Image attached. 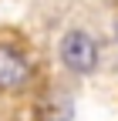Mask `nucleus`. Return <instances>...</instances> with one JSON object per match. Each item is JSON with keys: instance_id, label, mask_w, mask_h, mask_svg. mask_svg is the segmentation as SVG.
I'll use <instances>...</instances> for the list:
<instances>
[{"instance_id": "f257e3e1", "label": "nucleus", "mask_w": 118, "mask_h": 121, "mask_svg": "<svg viewBox=\"0 0 118 121\" xmlns=\"http://www.w3.org/2000/svg\"><path fill=\"white\" fill-rule=\"evenodd\" d=\"M61 60H64V67H71L74 74L95 71V64H98V44H95V37L84 34V30H68L64 40H61Z\"/></svg>"}, {"instance_id": "f03ea898", "label": "nucleus", "mask_w": 118, "mask_h": 121, "mask_svg": "<svg viewBox=\"0 0 118 121\" xmlns=\"http://www.w3.org/2000/svg\"><path fill=\"white\" fill-rule=\"evenodd\" d=\"M31 81V60L20 51L0 44V91H20Z\"/></svg>"}]
</instances>
